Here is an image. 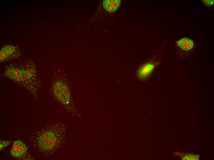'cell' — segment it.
Wrapping results in <instances>:
<instances>
[{
  "mask_svg": "<svg viewBox=\"0 0 214 160\" xmlns=\"http://www.w3.org/2000/svg\"><path fill=\"white\" fill-rule=\"evenodd\" d=\"M23 69L20 85L31 92H36L40 88L41 81L36 70L33 66Z\"/></svg>",
  "mask_w": 214,
  "mask_h": 160,
  "instance_id": "obj_1",
  "label": "cell"
},
{
  "mask_svg": "<svg viewBox=\"0 0 214 160\" xmlns=\"http://www.w3.org/2000/svg\"><path fill=\"white\" fill-rule=\"evenodd\" d=\"M57 138L55 134L51 131H47L42 134L39 137L38 144L40 147L43 150H49L55 146Z\"/></svg>",
  "mask_w": 214,
  "mask_h": 160,
  "instance_id": "obj_2",
  "label": "cell"
},
{
  "mask_svg": "<svg viewBox=\"0 0 214 160\" xmlns=\"http://www.w3.org/2000/svg\"><path fill=\"white\" fill-rule=\"evenodd\" d=\"M54 94L62 103L67 104L70 101V96L69 90L63 82H57L53 86Z\"/></svg>",
  "mask_w": 214,
  "mask_h": 160,
  "instance_id": "obj_3",
  "label": "cell"
},
{
  "mask_svg": "<svg viewBox=\"0 0 214 160\" xmlns=\"http://www.w3.org/2000/svg\"><path fill=\"white\" fill-rule=\"evenodd\" d=\"M23 71V68L10 66L5 70L4 75L19 85Z\"/></svg>",
  "mask_w": 214,
  "mask_h": 160,
  "instance_id": "obj_4",
  "label": "cell"
},
{
  "mask_svg": "<svg viewBox=\"0 0 214 160\" xmlns=\"http://www.w3.org/2000/svg\"><path fill=\"white\" fill-rule=\"evenodd\" d=\"M27 150V148L25 144L20 140L14 142L10 150L11 155L15 157L22 156Z\"/></svg>",
  "mask_w": 214,
  "mask_h": 160,
  "instance_id": "obj_5",
  "label": "cell"
},
{
  "mask_svg": "<svg viewBox=\"0 0 214 160\" xmlns=\"http://www.w3.org/2000/svg\"><path fill=\"white\" fill-rule=\"evenodd\" d=\"M154 67V65L151 63H148L144 64L137 70V77L141 80L146 79L150 75Z\"/></svg>",
  "mask_w": 214,
  "mask_h": 160,
  "instance_id": "obj_6",
  "label": "cell"
},
{
  "mask_svg": "<svg viewBox=\"0 0 214 160\" xmlns=\"http://www.w3.org/2000/svg\"><path fill=\"white\" fill-rule=\"evenodd\" d=\"M121 2L120 0H105L103 1V5L107 11L112 13L117 10L120 5Z\"/></svg>",
  "mask_w": 214,
  "mask_h": 160,
  "instance_id": "obj_7",
  "label": "cell"
},
{
  "mask_svg": "<svg viewBox=\"0 0 214 160\" xmlns=\"http://www.w3.org/2000/svg\"><path fill=\"white\" fill-rule=\"evenodd\" d=\"M177 43L179 47L185 51L191 49L194 44L193 41L187 38H184L180 39Z\"/></svg>",
  "mask_w": 214,
  "mask_h": 160,
  "instance_id": "obj_8",
  "label": "cell"
},
{
  "mask_svg": "<svg viewBox=\"0 0 214 160\" xmlns=\"http://www.w3.org/2000/svg\"><path fill=\"white\" fill-rule=\"evenodd\" d=\"M174 154L179 157L183 160H198L199 155L192 154H186L176 152Z\"/></svg>",
  "mask_w": 214,
  "mask_h": 160,
  "instance_id": "obj_9",
  "label": "cell"
},
{
  "mask_svg": "<svg viewBox=\"0 0 214 160\" xmlns=\"http://www.w3.org/2000/svg\"><path fill=\"white\" fill-rule=\"evenodd\" d=\"M6 53L8 58L14 53L16 50V47L14 46L8 45L4 46L1 48Z\"/></svg>",
  "mask_w": 214,
  "mask_h": 160,
  "instance_id": "obj_10",
  "label": "cell"
},
{
  "mask_svg": "<svg viewBox=\"0 0 214 160\" xmlns=\"http://www.w3.org/2000/svg\"><path fill=\"white\" fill-rule=\"evenodd\" d=\"M10 143V142L9 141H1L0 144V150L6 147L7 146L9 145Z\"/></svg>",
  "mask_w": 214,
  "mask_h": 160,
  "instance_id": "obj_11",
  "label": "cell"
},
{
  "mask_svg": "<svg viewBox=\"0 0 214 160\" xmlns=\"http://www.w3.org/2000/svg\"><path fill=\"white\" fill-rule=\"evenodd\" d=\"M204 3L206 5H211L213 4L214 0H202Z\"/></svg>",
  "mask_w": 214,
  "mask_h": 160,
  "instance_id": "obj_12",
  "label": "cell"
}]
</instances>
